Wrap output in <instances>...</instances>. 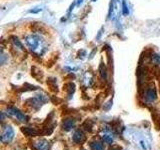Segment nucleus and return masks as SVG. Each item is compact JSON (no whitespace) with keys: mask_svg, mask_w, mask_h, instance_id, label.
I'll return each instance as SVG.
<instances>
[{"mask_svg":"<svg viewBox=\"0 0 160 150\" xmlns=\"http://www.w3.org/2000/svg\"><path fill=\"white\" fill-rule=\"evenodd\" d=\"M25 43L28 46V48L31 50V52L34 53L37 56H41L45 51V45L44 40L36 34H29L24 37Z\"/></svg>","mask_w":160,"mask_h":150,"instance_id":"1","label":"nucleus"},{"mask_svg":"<svg viewBox=\"0 0 160 150\" xmlns=\"http://www.w3.org/2000/svg\"><path fill=\"white\" fill-rule=\"evenodd\" d=\"M46 101H47V98L45 97L44 95H37V96L29 99L27 103H30V105H31L34 109H39Z\"/></svg>","mask_w":160,"mask_h":150,"instance_id":"2","label":"nucleus"},{"mask_svg":"<svg viewBox=\"0 0 160 150\" xmlns=\"http://www.w3.org/2000/svg\"><path fill=\"white\" fill-rule=\"evenodd\" d=\"M7 114L14 118H16L17 120H19V121H21V122L27 121V119H28L26 115L23 114L22 112H20L18 109L14 107H7Z\"/></svg>","mask_w":160,"mask_h":150,"instance_id":"3","label":"nucleus"},{"mask_svg":"<svg viewBox=\"0 0 160 150\" xmlns=\"http://www.w3.org/2000/svg\"><path fill=\"white\" fill-rule=\"evenodd\" d=\"M14 137V130L11 126H7L3 129L1 134V142L2 143H8L10 142Z\"/></svg>","mask_w":160,"mask_h":150,"instance_id":"4","label":"nucleus"},{"mask_svg":"<svg viewBox=\"0 0 160 150\" xmlns=\"http://www.w3.org/2000/svg\"><path fill=\"white\" fill-rule=\"evenodd\" d=\"M144 98L146 100V102L151 103L156 99V90L154 87H149L144 94Z\"/></svg>","mask_w":160,"mask_h":150,"instance_id":"5","label":"nucleus"},{"mask_svg":"<svg viewBox=\"0 0 160 150\" xmlns=\"http://www.w3.org/2000/svg\"><path fill=\"white\" fill-rule=\"evenodd\" d=\"M33 147L35 150H48L49 149V143L46 140H39L33 144Z\"/></svg>","mask_w":160,"mask_h":150,"instance_id":"6","label":"nucleus"},{"mask_svg":"<svg viewBox=\"0 0 160 150\" xmlns=\"http://www.w3.org/2000/svg\"><path fill=\"white\" fill-rule=\"evenodd\" d=\"M10 41H11L12 46L15 49H17V50H19V51H21V52L24 51V47H23L22 43L20 42V40L16 36H11V37H10Z\"/></svg>","mask_w":160,"mask_h":150,"instance_id":"7","label":"nucleus"},{"mask_svg":"<svg viewBox=\"0 0 160 150\" xmlns=\"http://www.w3.org/2000/svg\"><path fill=\"white\" fill-rule=\"evenodd\" d=\"M75 125V120L73 118H66L65 120H63V123H62V127L64 130L66 131H69L70 129H72Z\"/></svg>","mask_w":160,"mask_h":150,"instance_id":"8","label":"nucleus"},{"mask_svg":"<svg viewBox=\"0 0 160 150\" xmlns=\"http://www.w3.org/2000/svg\"><path fill=\"white\" fill-rule=\"evenodd\" d=\"M85 140V136L81 130H77L73 134V141L75 143H82Z\"/></svg>","mask_w":160,"mask_h":150,"instance_id":"9","label":"nucleus"},{"mask_svg":"<svg viewBox=\"0 0 160 150\" xmlns=\"http://www.w3.org/2000/svg\"><path fill=\"white\" fill-rule=\"evenodd\" d=\"M22 132L26 135V136H35L37 134L36 129H34L32 127H23Z\"/></svg>","mask_w":160,"mask_h":150,"instance_id":"10","label":"nucleus"},{"mask_svg":"<svg viewBox=\"0 0 160 150\" xmlns=\"http://www.w3.org/2000/svg\"><path fill=\"white\" fill-rule=\"evenodd\" d=\"M90 148L92 150H104V145L99 141H94L90 143Z\"/></svg>","mask_w":160,"mask_h":150,"instance_id":"11","label":"nucleus"},{"mask_svg":"<svg viewBox=\"0 0 160 150\" xmlns=\"http://www.w3.org/2000/svg\"><path fill=\"white\" fill-rule=\"evenodd\" d=\"M99 72H100V76H101V78L104 80H106L107 78V71H106V68H105V65L103 63L100 64L99 66Z\"/></svg>","mask_w":160,"mask_h":150,"instance_id":"12","label":"nucleus"},{"mask_svg":"<svg viewBox=\"0 0 160 150\" xmlns=\"http://www.w3.org/2000/svg\"><path fill=\"white\" fill-rule=\"evenodd\" d=\"M150 59H151V62L158 66L160 65V54H157V53H152L151 56H150Z\"/></svg>","mask_w":160,"mask_h":150,"instance_id":"13","label":"nucleus"},{"mask_svg":"<svg viewBox=\"0 0 160 150\" xmlns=\"http://www.w3.org/2000/svg\"><path fill=\"white\" fill-rule=\"evenodd\" d=\"M102 139L104 140V142H106V143H112V141H113V136H112L111 133H109L107 131V132H105L102 135Z\"/></svg>","mask_w":160,"mask_h":150,"instance_id":"14","label":"nucleus"},{"mask_svg":"<svg viewBox=\"0 0 160 150\" xmlns=\"http://www.w3.org/2000/svg\"><path fill=\"white\" fill-rule=\"evenodd\" d=\"M65 89H66V91L68 92V95L70 96V95H72L73 92H74V90H75V85H74L72 82L67 83L66 85H65Z\"/></svg>","mask_w":160,"mask_h":150,"instance_id":"15","label":"nucleus"},{"mask_svg":"<svg viewBox=\"0 0 160 150\" xmlns=\"http://www.w3.org/2000/svg\"><path fill=\"white\" fill-rule=\"evenodd\" d=\"M122 13H123V15H128V13H129L126 2H125V1L122 2Z\"/></svg>","mask_w":160,"mask_h":150,"instance_id":"16","label":"nucleus"},{"mask_svg":"<svg viewBox=\"0 0 160 150\" xmlns=\"http://www.w3.org/2000/svg\"><path fill=\"white\" fill-rule=\"evenodd\" d=\"M140 145H141V147H142L143 150H148V144L146 143L145 140H143V139L140 140Z\"/></svg>","mask_w":160,"mask_h":150,"instance_id":"17","label":"nucleus"},{"mask_svg":"<svg viewBox=\"0 0 160 150\" xmlns=\"http://www.w3.org/2000/svg\"><path fill=\"white\" fill-rule=\"evenodd\" d=\"M83 2V0H77V4H81Z\"/></svg>","mask_w":160,"mask_h":150,"instance_id":"18","label":"nucleus"},{"mask_svg":"<svg viewBox=\"0 0 160 150\" xmlns=\"http://www.w3.org/2000/svg\"><path fill=\"white\" fill-rule=\"evenodd\" d=\"M92 1H96V0H92Z\"/></svg>","mask_w":160,"mask_h":150,"instance_id":"19","label":"nucleus"}]
</instances>
